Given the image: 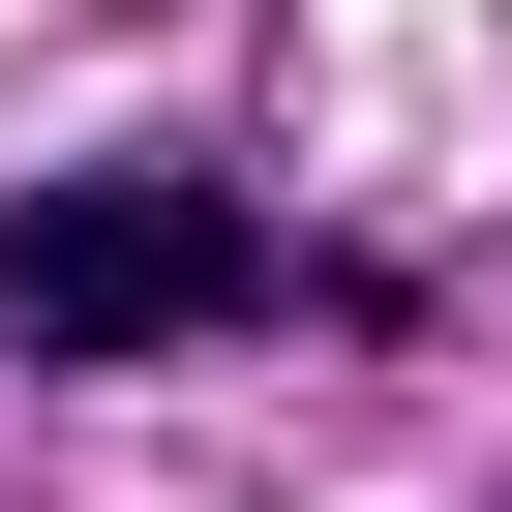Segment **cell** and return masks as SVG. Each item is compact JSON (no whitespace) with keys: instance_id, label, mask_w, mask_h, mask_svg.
I'll return each instance as SVG.
<instances>
[{"instance_id":"obj_1","label":"cell","mask_w":512,"mask_h":512,"mask_svg":"<svg viewBox=\"0 0 512 512\" xmlns=\"http://www.w3.org/2000/svg\"><path fill=\"white\" fill-rule=\"evenodd\" d=\"M241 302H362V272H302V241L211 211V181H31L0 211V332L31 362H151V332H241Z\"/></svg>"}]
</instances>
